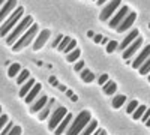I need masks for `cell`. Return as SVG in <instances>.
<instances>
[{
	"label": "cell",
	"instance_id": "1",
	"mask_svg": "<svg viewBox=\"0 0 150 135\" xmlns=\"http://www.w3.org/2000/svg\"><path fill=\"white\" fill-rule=\"evenodd\" d=\"M32 24H33V18H32L30 15L21 18V20H20V23L14 27V32H12L11 35H8V36H6V44H9V45L15 44V42L18 41L20 36H21L24 32H26V30L32 26Z\"/></svg>",
	"mask_w": 150,
	"mask_h": 135
},
{
	"label": "cell",
	"instance_id": "2",
	"mask_svg": "<svg viewBox=\"0 0 150 135\" xmlns=\"http://www.w3.org/2000/svg\"><path fill=\"white\" fill-rule=\"evenodd\" d=\"M90 113L89 111H81L75 120L72 122V125H69V128L66 129V135H78L90 122Z\"/></svg>",
	"mask_w": 150,
	"mask_h": 135
},
{
	"label": "cell",
	"instance_id": "3",
	"mask_svg": "<svg viewBox=\"0 0 150 135\" xmlns=\"http://www.w3.org/2000/svg\"><path fill=\"white\" fill-rule=\"evenodd\" d=\"M23 14H24V8H15V11L12 12V15L8 20H5L2 23V26H0V38L6 36L12 29L17 26V24L20 23V20L23 18Z\"/></svg>",
	"mask_w": 150,
	"mask_h": 135
},
{
	"label": "cell",
	"instance_id": "4",
	"mask_svg": "<svg viewBox=\"0 0 150 135\" xmlns=\"http://www.w3.org/2000/svg\"><path fill=\"white\" fill-rule=\"evenodd\" d=\"M36 32H38V24H32V26L21 35V38L12 45V50L14 51H21L23 48H26L29 44H32L33 38L36 36Z\"/></svg>",
	"mask_w": 150,
	"mask_h": 135
},
{
	"label": "cell",
	"instance_id": "5",
	"mask_svg": "<svg viewBox=\"0 0 150 135\" xmlns=\"http://www.w3.org/2000/svg\"><path fill=\"white\" fill-rule=\"evenodd\" d=\"M68 114V110L65 108V107H59V108H56V111L51 114V117H50V122H48V128L50 129H56L57 126H59V123L62 120L65 119V116Z\"/></svg>",
	"mask_w": 150,
	"mask_h": 135
},
{
	"label": "cell",
	"instance_id": "6",
	"mask_svg": "<svg viewBox=\"0 0 150 135\" xmlns=\"http://www.w3.org/2000/svg\"><path fill=\"white\" fill-rule=\"evenodd\" d=\"M120 3H122V0H111V2L102 9L101 17H99V18H101L102 21H108V18L111 17V14L120 6Z\"/></svg>",
	"mask_w": 150,
	"mask_h": 135
},
{
	"label": "cell",
	"instance_id": "7",
	"mask_svg": "<svg viewBox=\"0 0 150 135\" xmlns=\"http://www.w3.org/2000/svg\"><path fill=\"white\" fill-rule=\"evenodd\" d=\"M129 14V9H128V6H123L117 14L112 17V20H110V23H108V26L111 27V29H117L119 26H120V23L125 20V17H126Z\"/></svg>",
	"mask_w": 150,
	"mask_h": 135
},
{
	"label": "cell",
	"instance_id": "8",
	"mask_svg": "<svg viewBox=\"0 0 150 135\" xmlns=\"http://www.w3.org/2000/svg\"><path fill=\"white\" fill-rule=\"evenodd\" d=\"M17 8V0H6V3L0 8V24L5 21V18L11 14V12H14Z\"/></svg>",
	"mask_w": 150,
	"mask_h": 135
},
{
	"label": "cell",
	"instance_id": "9",
	"mask_svg": "<svg viewBox=\"0 0 150 135\" xmlns=\"http://www.w3.org/2000/svg\"><path fill=\"white\" fill-rule=\"evenodd\" d=\"M141 44H143V39L138 36V38H137V39H135V41L126 48V50L123 51V59H125V60H129V59L137 53V50H138V48L141 47Z\"/></svg>",
	"mask_w": 150,
	"mask_h": 135
},
{
	"label": "cell",
	"instance_id": "10",
	"mask_svg": "<svg viewBox=\"0 0 150 135\" xmlns=\"http://www.w3.org/2000/svg\"><path fill=\"white\" fill-rule=\"evenodd\" d=\"M137 20V14L135 12H129V14L125 17V20L120 23V26L116 29L117 30V33H122V32H125V30H128L132 24H134V21Z\"/></svg>",
	"mask_w": 150,
	"mask_h": 135
},
{
	"label": "cell",
	"instance_id": "11",
	"mask_svg": "<svg viewBox=\"0 0 150 135\" xmlns=\"http://www.w3.org/2000/svg\"><path fill=\"white\" fill-rule=\"evenodd\" d=\"M149 57H150V45H146L144 50H143L138 56H137V59L132 62V68H138V69H140V66L146 62Z\"/></svg>",
	"mask_w": 150,
	"mask_h": 135
},
{
	"label": "cell",
	"instance_id": "12",
	"mask_svg": "<svg viewBox=\"0 0 150 135\" xmlns=\"http://www.w3.org/2000/svg\"><path fill=\"white\" fill-rule=\"evenodd\" d=\"M50 30L48 29H45V30H42L41 33H39V36L36 38V42L33 44V50L35 51H38V50H41V48L47 44V41H48V38H50Z\"/></svg>",
	"mask_w": 150,
	"mask_h": 135
},
{
	"label": "cell",
	"instance_id": "13",
	"mask_svg": "<svg viewBox=\"0 0 150 135\" xmlns=\"http://www.w3.org/2000/svg\"><path fill=\"white\" fill-rule=\"evenodd\" d=\"M138 36H140V35H138V30H132V32H131V33L126 36V38L123 39V42H122V44L117 47V50L125 51V50H126V48H128V47H129V45H131V44H132V42L137 39V38H138Z\"/></svg>",
	"mask_w": 150,
	"mask_h": 135
},
{
	"label": "cell",
	"instance_id": "14",
	"mask_svg": "<svg viewBox=\"0 0 150 135\" xmlns=\"http://www.w3.org/2000/svg\"><path fill=\"white\" fill-rule=\"evenodd\" d=\"M71 120H72V114H69V113H68V114L65 116V119L59 123V126L54 129V134H56V135H62V134H65V132H66V129H68V128H69V125H71Z\"/></svg>",
	"mask_w": 150,
	"mask_h": 135
},
{
	"label": "cell",
	"instance_id": "15",
	"mask_svg": "<svg viewBox=\"0 0 150 135\" xmlns=\"http://www.w3.org/2000/svg\"><path fill=\"white\" fill-rule=\"evenodd\" d=\"M41 90H42V86H41L39 83H35V86L30 89V92L26 95V98H24V99H26V102H27V104H32V102L35 101V98L41 93Z\"/></svg>",
	"mask_w": 150,
	"mask_h": 135
},
{
	"label": "cell",
	"instance_id": "16",
	"mask_svg": "<svg viewBox=\"0 0 150 135\" xmlns=\"http://www.w3.org/2000/svg\"><path fill=\"white\" fill-rule=\"evenodd\" d=\"M47 102H48V98L42 95L35 104H32V107H30V113H33V114H35V113H39L41 110L47 105Z\"/></svg>",
	"mask_w": 150,
	"mask_h": 135
},
{
	"label": "cell",
	"instance_id": "17",
	"mask_svg": "<svg viewBox=\"0 0 150 135\" xmlns=\"http://www.w3.org/2000/svg\"><path fill=\"white\" fill-rule=\"evenodd\" d=\"M33 86H35V80H32V78H29L26 83H24L23 84V87H21V90H20V98H26V95L30 92V89L33 87Z\"/></svg>",
	"mask_w": 150,
	"mask_h": 135
},
{
	"label": "cell",
	"instance_id": "18",
	"mask_svg": "<svg viewBox=\"0 0 150 135\" xmlns=\"http://www.w3.org/2000/svg\"><path fill=\"white\" fill-rule=\"evenodd\" d=\"M96 128H98V122H96V120H90V122H89V125H87V126H86L78 135H92V134L95 132Z\"/></svg>",
	"mask_w": 150,
	"mask_h": 135
},
{
	"label": "cell",
	"instance_id": "19",
	"mask_svg": "<svg viewBox=\"0 0 150 135\" xmlns=\"http://www.w3.org/2000/svg\"><path fill=\"white\" fill-rule=\"evenodd\" d=\"M117 92V84L114 81H107L104 84V93L105 95H114Z\"/></svg>",
	"mask_w": 150,
	"mask_h": 135
},
{
	"label": "cell",
	"instance_id": "20",
	"mask_svg": "<svg viewBox=\"0 0 150 135\" xmlns=\"http://www.w3.org/2000/svg\"><path fill=\"white\" fill-rule=\"evenodd\" d=\"M30 78V72L27 71V69H21V72L18 74V77H17V84H20V86H23L24 83H26L27 80Z\"/></svg>",
	"mask_w": 150,
	"mask_h": 135
},
{
	"label": "cell",
	"instance_id": "21",
	"mask_svg": "<svg viewBox=\"0 0 150 135\" xmlns=\"http://www.w3.org/2000/svg\"><path fill=\"white\" fill-rule=\"evenodd\" d=\"M20 72H21V66H20L18 63H12V65L9 66V69H8V75H9L11 78H15V77H18Z\"/></svg>",
	"mask_w": 150,
	"mask_h": 135
},
{
	"label": "cell",
	"instance_id": "22",
	"mask_svg": "<svg viewBox=\"0 0 150 135\" xmlns=\"http://www.w3.org/2000/svg\"><path fill=\"white\" fill-rule=\"evenodd\" d=\"M125 102H126V96H125V95H117L116 98H114V99H112V108H116V110H119Z\"/></svg>",
	"mask_w": 150,
	"mask_h": 135
},
{
	"label": "cell",
	"instance_id": "23",
	"mask_svg": "<svg viewBox=\"0 0 150 135\" xmlns=\"http://www.w3.org/2000/svg\"><path fill=\"white\" fill-rule=\"evenodd\" d=\"M80 74H81V80H83L84 83H92V81L95 80L93 72H92V71H89V69H83Z\"/></svg>",
	"mask_w": 150,
	"mask_h": 135
},
{
	"label": "cell",
	"instance_id": "24",
	"mask_svg": "<svg viewBox=\"0 0 150 135\" xmlns=\"http://www.w3.org/2000/svg\"><path fill=\"white\" fill-rule=\"evenodd\" d=\"M80 56H81V51L78 50V48H75L74 51L68 53V56H66V60H68L69 63H72V62H77V60L80 59Z\"/></svg>",
	"mask_w": 150,
	"mask_h": 135
},
{
	"label": "cell",
	"instance_id": "25",
	"mask_svg": "<svg viewBox=\"0 0 150 135\" xmlns=\"http://www.w3.org/2000/svg\"><path fill=\"white\" fill-rule=\"evenodd\" d=\"M51 104H53V101L50 102V104H47V105L41 110V111H39V116H38V117H39V120H45V119L50 116V108H51Z\"/></svg>",
	"mask_w": 150,
	"mask_h": 135
},
{
	"label": "cell",
	"instance_id": "26",
	"mask_svg": "<svg viewBox=\"0 0 150 135\" xmlns=\"http://www.w3.org/2000/svg\"><path fill=\"white\" fill-rule=\"evenodd\" d=\"M140 74H141V75H149V74H150V57L146 60V62L140 66Z\"/></svg>",
	"mask_w": 150,
	"mask_h": 135
},
{
	"label": "cell",
	"instance_id": "27",
	"mask_svg": "<svg viewBox=\"0 0 150 135\" xmlns=\"http://www.w3.org/2000/svg\"><path fill=\"white\" fill-rule=\"evenodd\" d=\"M146 107L144 105H138V107H137V110H135V111L132 113V117L135 119V120H138V119H141V116L144 114V111H146Z\"/></svg>",
	"mask_w": 150,
	"mask_h": 135
},
{
	"label": "cell",
	"instance_id": "28",
	"mask_svg": "<svg viewBox=\"0 0 150 135\" xmlns=\"http://www.w3.org/2000/svg\"><path fill=\"white\" fill-rule=\"evenodd\" d=\"M117 47H119V42L110 41V42L107 44V53H114V51L117 50Z\"/></svg>",
	"mask_w": 150,
	"mask_h": 135
},
{
	"label": "cell",
	"instance_id": "29",
	"mask_svg": "<svg viewBox=\"0 0 150 135\" xmlns=\"http://www.w3.org/2000/svg\"><path fill=\"white\" fill-rule=\"evenodd\" d=\"M69 42H71V38H68V36H63V39L60 41V44H59V47H57V48H59L60 51H63L65 48L68 47V44H69Z\"/></svg>",
	"mask_w": 150,
	"mask_h": 135
},
{
	"label": "cell",
	"instance_id": "30",
	"mask_svg": "<svg viewBox=\"0 0 150 135\" xmlns=\"http://www.w3.org/2000/svg\"><path fill=\"white\" fill-rule=\"evenodd\" d=\"M137 107H138V102H137V101H131L128 104V107H126V113L128 114H132L135 110H137Z\"/></svg>",
	"mask_w": 150,
	"mask_h": 135
},
{
	"label": "cell",
	"instance_id": "31",
	"mask_svg": "<svg viewBox=\"0 0 150 135\" xmlns=\"http://www.w3.org/2000/svg\"><path fill=\"white\" fill-rule=\"evenodd\" d=\"M75 48H77V42H75L74 39H71V42L68 44V47L63 50V53H71V51H74Z\"/></svg>",
	"mask_w": 150,
	"mask_h": 135
},
{
	"label": "cell",
	"instance_id": "32",
	"mask_svg": "<svg viewBox=\"0 0 150 135\" xmlns=\"http://www.w3.org/2000/svg\"><path fill=\"white\" fill-rule=\"evenodd\" d=\"M12 128H14V125H12V122H8V123L5 125V128H3L2 131H0V135H8V134H9V131H11Z\"/></svg>",
	"mask_w": 150,
	"mask_h": 135
},
{
	"label": "cell",
	"instance_id": "33",
	"mask_svg": "<svg viewBox=\"0 0 150 135\" xmlns=\"http://www.w3.org/2000/svg\"><path fill=\"white\" fill-rule=\"evenodd\" d=\"M8 116H2V114H0V131H2L3 128H5V125L8 123Z\"/></svg>",
	"mask_w": 150,
	"mask_h": 135
},
{
	"label": "cell",
	"instance_id": "34",
	"mask_svg": "<svg viewBox=\"0 0 150 135\" xmlns=\"http://www.w3.org/2000/svg\"><path fill=\"white\" fill-rule=\"evenodd\" d=\"M8 135H21V128L20 126H14V128L9 131Z\"/></svg>",
	"mask_w": 150,
	"mask_h": 135
},
{
	"label": "cell",
	"instance_id": "35",
	"mask_svg": "<svg viewBox=\"0 0 150 135\" xmlns=\"http://www.w3.org/2000/svg\"><path fill=\"white\" fill-rule=\"evenodd\" d=\"M107 81H110V78H108V75H107V74H102V75L99 77V80H98V83L101 84V86H104Z\"/></svg>",
	"mask_w": 150,
	"mask_h": 135
},
{
	"label": "cell",
	"instance_id": "36",
	"mask_svg": "<svg viewBox=\"0 0 150 135\" xmlns=\"http://www.w3.org/2000/svg\"><path fill=\"white\" fill-rule=\"evenodd\" d=\"M83 68H84V62H83V60H80V62L74 66V69L77 71V72H81V71H83Z\"/></svg>",
	"mask_w": 150,
	"mask_h": 135
},
{
	"label": "cell",
	"instance_id": "37",
	"mask_svg": "<svg viewBox=\"0 0 150 135\" xmlns=\"http://www.w3.org/2000/svg\"><path fill=\"white\" fill-rule=\"evenodd\" d=\"M149 117H150V108H147V110H146V111H144V114L141 116V120H143V122H144V123H146V122L149 120Z\"/></svg>",
	"mask_w": 150,
	"mask_h": 135
},
{
	"label": "cell",
	"instance_id": "38",
	"mask_svg": "<svg viewBox=\"0 0 150 135\" xmlns=\"http://www.w3.org/2000/svg\"><path fill=\"white\" fill-rule=\"evenodd\" d=\"M62 39H63V36H62V35H59V36H57V38H56V41H54V44H53V47H54V48H57Z\"/></svg>",
	"mask_w": 150,
	"mask_h": 135
},
{
	"label": "cell",
	"instance_id": "39",
	"mask_svg": "<svg viewBox=\"0 0 150 135\" xmlns=\"http://www.w3.org/2000/svg\"><path fill=\"white\" fill-rule=\"evenodd\" d=\"M93 41H95V44H99V42L102 41V36L101 35H95L93 36Z\"/></svg>",
	"mask_w": 150,
	"mask_h": 135
},
{
	"label": "cell",
	"instance_id": "40",
	"mask_svg": "<svg viewBox=\"0 0 150 135\" xmlns=\"http://www.w3.org/2000/svg\"><path fill=\"white\" fill-rule=\"evenodd\" d=\"M107 2V0H98V5H104Z\"/></svg>",
	"mask_w": 150,
	"mask_h": 135
},
{
	"label": "cell",
	"instance_id": "41",
	"mask_svg": "<svg viewBox=\"0 0 150 135\" xmlns=\"http://www.w3.org/2000/svg\"><path fill=\"white\" fill-rule=\"evenodd\" d=\"M108 42V39L107 38H102V41H101V44H107Z\"/></svg>",
	"mask_w": 150,
	"mask_h": 135
},
{
	"label": "cell",
	"instance_id": "42",
	"mask_svg": "<svg viewBox=\"0 0 150 135\" xmlns=\"http://www.w3.org/2000/svg\"><path fill=\"white\" fill-rule=\"evenodd\" d=\"M99 135H107V132L104 129H101V132H99Z\"/></svg>",
	"mask_w": 150,
	"mask_h": 135
},
{
	"label": "cell",
	"instance_id": "43",
	"mask_svg": "<svg viewBox=\"0 0 150 135\" xmlns=\"http://www.w3.org/2000/svg\"><path fill=\"white\" fill-rule=\"evenodd\" d=\"M6 2V0H0V6H3V3Z\"/></svg>",
	"mask_w": 150,
	"mask_h": 135
},
{
	"label": "cell",
	"instance_id": "44",
	"mask_svg": "<svg viewBox=\"0 0 150 135\" xmlns=\"http://www.w3.org/2000/svg\"><path fill=\"white\" fill-rule=\"evenodd\" d=\"M146 125H147V126H150V117H149V120L146 122Z\"/></svg>",
	"mask_w": 150,
	"mask_h": 135
},
{
	"label": "cell",
	"instance_id": "45",
	"mask_svg": "<svg viewBox=\"0 0 150 135\" xmlns=\"http://www.w3.org/2000/svg\"><path fill=\"white\" fill-rule=\"evenodd\" d=\"M0 114H2V107H0Z\"/></svg>",
	"mask_w": 150,
	"mask_h": 135
},
{
	"label": "cell",
	"instance_id": "46",
	"mask_svg": "<svg viewBox=\"0 0 150 135\" xmlns=\"http://www.w3.org/2000/svg\"><path fill=\"white\" fill-rule=\"evenodd\" d=\"M149 81H150V74H149Z\"/></svg>",
	"mask_w": 150,
	"mask_h": 135
},
{
	"label": "cell",
	"instance_id": "47",
	"mask_svg": "<svg viewBox=\"0 0 150 135\" xmlns=\"http://www.w3.org/2000/svg\"><path fill=\"white\" fill-rule=\"evenodd\" d=\"M149 27H150V23H149Z\"/></svg>",
	"mask_w": 150,
	"mask_h": 135
}]
</instances>
